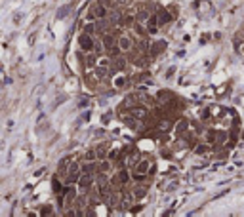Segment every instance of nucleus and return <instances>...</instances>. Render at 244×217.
<instances>
[{
  "instance_id": "nucleus-9",
  "label": "nucleus",
  "mask_w": 244,
  "mask_h": 217,
  "mask_svg": "<svg viewBox=\"0 0 244 217\" xmlns=\"http://www.w3.org/2000/svg\"><path fill=\"white\" fill-rule=\"evenodd\" d=\"M116 177H118V181H120V183H126V181H128V171H126V169H120Z\"/></svg>"
},
{
  "instance_id": "nucleus-3",
  "label": "nucleus",
  "mask_w": 244,
  "mask_h": 217,
  "mask_svg": "<svg viewBox=\"0 0 244 217\" xmlns=\"http://www.w3.org/2000/svg\"><path fill=\"white\" fill-rule=\"evenodd\" d=\"M76 179H78V164H73L71 166V171H69V183H74Z\"/></svg>"
},
{
  "instance_id": "nucleus-23",
  "label": "nucleus",
  "mask_w": 244,
  "mask_h": 217,
  "mask_svg": "<svg viewBox=\"0 0 244 217\" xmlns=\"http://www.w3.org/2000/svg\"><path fill=\"white\" fill-rule=\"evenodd\" d=\"M124 23H128V25H130V23H134V17H132V15H126V17H124Z\"/></svg>"
},
{
  "instance_id": "nucleus-14",
  "label": "nucleus",
  "mask_w": 244,
  "mask_h": 217,
  "mask_svg": "<svg viewBox=\"0 0 244 217\" xmlns=\"http://www.w3.org/2000/svg\"><path fill=\"white\" fill-rule=\"evenodd\" d=\"M82 171H84V173H90V171H94V164H84Z\"/></svg>"
},
{
  "instance_id": "nucleus-26",
  "label": "nucleus",
  "mask_w": 244,
  "mask_h": 217,
  "mask_svg": "<svg viewBox=\"0 0 244 217\" xmlns=\"http://www.w3.org/2000/svg\"><path fill=\"white\" fill-rule=\"evenodd\" d=\"M204 151H206V148H204V145H200V147H198V148H196V152H200V154H202Z\"/></svg>"
},
{
  "instance_id": "nucleus-7",
  "label": "nucleus",
  "mask_w": 244,
  "mask_h": 217,
  "mask_svg": "<svg viewBox=\"0 0 244 217\" xmlns=\"http://www.w3.org/2000/svg\"><path fill=\"white\" fill-rule=\"evenodd\" d=\"M118 46H120V50H130L132 48V42H130V38H120V42H118Z\"/></svg>"
},
{
  "instance_id": "nucleus-22",
  "label": "nucleus",
  "mask_w": 244,
  "mask_h": 217,
  "mask_svg": "<svg viewBox=\"0 0 244 217\" xmlns=\"http://www.w3.org/2000/svg\"><path fill=\"white\" fill-rule=\"evenodd\" d=\"M97 63H99V65H101V67H105V65H109V61L105 59V57H101V59H99Z\"/></svg>"
},
{
  "instance_id": "nucleus-27",
  "label": "nucleus",
  "mask_w": 244,
  "mask_h": 217,
  "mask_svg": "<svg viewBox=\"0 0 244 217\" xmlns=\"http://www.w3.org/2000/svg\"><path fill=\"white\" fill-rule=\"evenodd\" d=\"M116 2H118V4H124V2H128V0H116Z\"/></svg>"
},
{
  "instance_id": "nucleus-2",
  "label": "nucleus",
  "mask_w": 244,
  "mask_h": 217,
  "mask_svg": "<svg viewBox=\"0 0 244 217\" xmlns=\"http://www.w3.org/2000/svg\"><path fill=\"white\" fill-rule=\"evenodd\" d=\"M80 46L84 50H92L94 48V40L90 38V34H82L80 36Z\"/></svg>"
},
{
  "instance_id": "nucleus-4",
  "label": "nucleus",
  "mask_w": 244,
  "mask_h": 217,
  "mask_svg": "<svg viewBox=\"0 0 244 217\" xmlns=\"http://www.w3.org/2000/svg\"><path fill=\"white\" fill-rule=\"evenodd\" d=\"M132 114H134V118H145V116H147V109L137 107V109L132 111Z\"/></svg>"
},
{
  "instance_id": "nucleus-25",
  "label": "nucleus",
  "mask_w": 244,
  "mask_h": 217,
  "mask_svg": "<svg viewBox=\"0 0 244 217\" xmlns=\"http://www.w3.org/2000/svg\"><path fill=\"white\" fill-rule=\"evenodd\" d=\"M111 21L116 23V21H118V14H111Z\"/></svg>"
},
{
  "instance_id": "nucleus-20",
  "label": "nucleus",
  "mask_w": 244,
  "mask_h": 217,
  "mask_svg": "<svg viewBox=\"0 0 244 217\" xmlns=\"http://www.w3.org/2000/svg\"><path fill=\"white\" fill-rule=\"evenodd\" d=\"M94 31H95L94 25H88V27H86V34H94Z\"/></svg>"
},
{
  "instance_id": "nucleus-17",
  "label": "nucleus",
  "mask_w": 244,
  "mask_h": 217,
  "mask_svg": "<svg viewBox=\"0 0 244 217\" xmlns=\"http://www.w3.org/2000/svg\"><path fill=\"white\" fill-rule=\"evenodd\" d=\"M95 158H97V156H95L94 151H88V152H86V160H95Z\"/></svg>"
},
{
  "instance_id": "nucleus-10",
  "label": "nucleus",
  "mask_w": 244,
  "mask_h": 217,
  "mask_svg": "<svg viewBox=\"0 0 244 217\" xmlns=\"http://www.w3.org/2000/svg\"><path fill=\"white\" fill-rule=\"evenodd\" d=\"M145 189H143V187H137L136 190H134V198H143V196H145Z\"/></svg>"
},
{
  "instance_id": "nucleus-1",
  "label": "nucleus",
  "mask_w": 244,
  "mask_h": 217,
  "mask_svg": "<svg viewBox=\"0 0 244 217\" xmlns=\"http://www.w3.org/2000/svg\"><path fill=\"white\" fill-rule=\"evenodd\" d=\"M90 185H92V175H90V173H84V175L78 179V189H80V190H86Z\"/></svg>"
},
{
  "instance_id": "nucleus-15",
  "label": "nucleus",
  "mask_w": 244,
  "mask_h": 217,
  "mask_svg": "<svg viewBox=\"0 0 244 217\" xmlns=\"http://www.w3.org/2000/svg\"><path fill=\"white\" fill-rule=\"evenodd\" d=\"M168 19H170V15H168V14H166V11H164V14H162V15L158 17V23H160V25H162V23H166V21H168Z\"/></svg>"
},
{
  "instance_id": "nucleus-5",
  "label": "nucleus",
  "mask_w": 244,
  "mask_h": 217,
  "mask_svg": "<svg viewBox=\"0 0 244 217\" xmlns=\"http://www.w3.org/2000/svg\"><path fill=\"white\" fill-rule=\"evenodd\" d=\"M147 31L149 32H157V17H149L147 19Z\"/></svg>"
},
{
  "instance_id": "nucleus-12",
  "label": "nucleus",
  "mask_w": 244,
  "mask_h": 217,
  "mask_svg": "<svg viewBox=\"0 0 244 217\" xmlns=\"http://www.w3.org/2000/svg\"><path fill=\"white\" fill-rule=\"evenodd\" d=\"M126 84V80H124V76H118L116 80H115V86H118V88H122V86H124Z\"/></svg>"
},
{
  "instance_id": "nucleus-19",
  "label": "nucleus",
  "mask_w": 244,
  "mask_h": 217,
  "mask_svg": "<svg viewBox=\"0 0 244 217\" xmlns=\"http://www.w3.org/2000/svg\"><path fill=\"white\" fill-rule=\"evenodd\" d=\"M137 19L139 21H145V19H149V14H147V11H141V14L137 15Z\"/></svg>"
},
{
  "instance_id": "nucleus-6",
  "label": "nucleus",
  "mask_w": 244,
  "mask_h": 217,
  "mask_svg": "<svg viewBox=\"0 0 244 217\" xmlns=\"http://www.w3.org/2000/svg\"><path fill=\"white\" fill-rule=\"evenodd\" d=\"M103 46H105V48H113V46H115V38L111 36V34H105V36H103Z\"/></svg>"
},
{
  "instance_id": "nucleus-13",
  "label": "nucleus",
  "mask_w": 244,
  "mask_h": 217,
  "mask_svg": "<svg viewBox=\"0 0 244 217\" xmlns=\"http://www.w3.org/2000/svg\"><path fill=\"white\" fill-rule=\"evenodd\" d=\"M99 171H101V173L109 171V162H101V164H99Z\"/></svg>"
},
{
  "instance_id": "nucleus-24",
  "label": "nucleus",
  "mask_w": 244,
  "mask_h": 217,
  "mask_svg": "<svg viewBox=\"0 0 244 217\" xmlns=\"http://www.w3.org/2000/svg\"><path fill=\"white\" fill-rule=\"evenodd\" d=\"M116 67H118V69H124V59H118V61H116Z\"/></svg>"
},
{
  "instance_id": "nucleus-8",
  "label": "nucleus",
  "mask_w": 244,
  "mask_h": 217,
  "mask_svg": "<svg viewBox=\"0 0 244 217\" xmlns=\"http://www.w3.org/2000/svg\"><path fill=\"white\" fill-rule=\"evenodd\" d=\"M105 14H107V11H105V8H103L101 4H99V6H95V10H94V15H95V17H99V19H101V17H105Z\"/></svg>"
},
{
  "instance_id": "nucleus-16",
  "label": "nucleus",
  "mask_w": 244,
  "mask_h": 217,
  "mask_svg": "<svg viewBox=\"0 0 244 217\" xmlns=\"http://www.w3.org/2000/svg\"><path fill=\"white\" fill-rule=\"evenodd\" d=\"M95 156H97V158H105V148H103V147H99V148H97V152H95Z\"/></svg>"
},
{
  "instance_id": "nucleus-18",
  "label": "nucleus",
  "mask_w": 244,
  "mask_h": 217,
  "mask_svg": "<svg viewBox=\"0 0 244 217\" xmlns=\"http://www.w3.org/2000/svg\"><path fill=\"white\" fill-rule=\"evenodd\" d=\"M160 50H164V44H162V42H160V44H157V46L153 48V55L157 53V52H160Z\"/></svg>"
},
{
  "instance_id": "nucleus-21",
  "label": "nucleus",
  "mask_w": 244,
  "mask_h": 217,
  "mask_svg": "<svg viewBox=\"0 0 244 217\" xmlns=\"http://www.w3.org/2000/svg\"><path fill=\"white\" fill-rule=\"evenodd\" d=\"M158 128H160V130H168V128H170V122H162Z\"/></svg>"
},
{
  "instance_id": "nucleus-11",
  "label": "nucleus",
  "mask_w": 244,
  "mask_h": 217,
  "mask_svg": "<svg viewBox=\"0 0 244 217\" xmlns=\"http://www.w3.org/2000/svg\"><path fill=\"white\" fill-rule=\"evenodd\" d=\"M147 169H149V162H147V160H143V162L137 166V171H139V173H145Z\"/></svg>"
}]
</instances>
